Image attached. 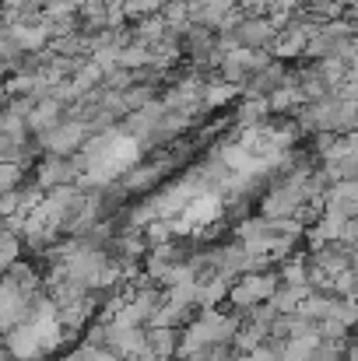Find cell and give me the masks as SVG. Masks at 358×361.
Returning a JSON list of instances; mask_svg holds the SVG:
<instances>
[{"mask_svg":"<svg viewBox=\"0 0 358 361\" xmlns=\"http://www.w3.org/2000/svg\"><path fill=\"white\" fill-rule=\"evenodd\" d=\"M278 291V274L274 270H260V274H242L229 284V302L232 309H256L263 305L270 295Z\"/></svg>","mask_w":358,"mask_h":361,"instance_id":"1","label":"cell"},{"mask_svg":"<svg viewBox=\"0 0 358 361\" xmlns=\"http://www.w3.org/2000/svg\"><path fill=\"white\" fill-rule=\"evenodd\" d=\"M88 133H92V126L85 120H60L53 130L42 133V144L53 158H71V154H78V147L85 144Z\"/></svg>","mask_w":358,"mask_h":361,"instance_id":"2","label":"cell"},{"mask_svg":"<svg viewBox=\"0 0 358 361\" xmlns=\"http://www.w3.org/2000/svg\"><path fill=\"white\" fill-rule=\"evenodd\" d=\"M229 35L236 39V46L253 49V53H270L274 42H278V28L267 18H242Z\"/></svg>","mask_w":358,"mask_h":361,"instance_id":"3","label":"cell"},{"mask_svg":"<svg viewBox=\"0 0 358 361\" xmlns=\"http://www.w3.org/2000/svg\"><path fill=\"white\" fill-rule=\"evenodd\" d=\"M299 204H302V193H299L295 186H288V183H278L274 190L263 193V200H260V218L270 221V225L288 221V218L295 214Z\"/></svg>","mask_w":358,"mask_h":361,"instance_id":"4","label":"cell"},{"mask_svg":"<svg viewBox=\"0 0 358 361\" xmlns=\"http://www.w3.org/2000/svg\"><path fill=\"white\" fill-rule=\"evenodd\" d=\"M0 344H4V355H7L11 361H39L42 358L39 337H35V330H32L28 323L11 326V330L0 337Z\"/></svg>","mask_w":358,"mask_h":361,"instance_id":"5","label":"cell"},{"mask_svg":"<svg viewBox=\"0 0 358 361\" xmlns=\"http://www.w3.org/2000/svg\"><path fill=\"white\" fill-rule=\"evenodd\" d=\"M4 32L18 53H42L49 46V28L42 21L39 25H4Z\"/></svg>","mask_w":358,"mask_h":361,"instance_id":"6","label":"cell"},{"mask_svg":"<svg viewBox=\"0 0 358 361\" xmlns=\"http://www.w3.org/2000/svg\"><path fill=\"white\" fill-rule=\"evenodd\" d=\"M323 207H334V211H341L345 218H355L358 211V183H330L327 190H323Z\"/></svg>","mask_w":358,"mask_h":361,"instance_id":"7","label":"cell"},{"mask_svg":"<svg viewBox=\"0 0 358 361\" xmlns=\"http://www.w3.org/2000/svg\"><path fill=\"white\" fill-rule=\"evenodd\" d=\"M64 113H67V106H60V102H53V99H39V102L28 109L25 126L35 130V133H46V130H53L56 123L64 120Z\"/></svg>","mask_w":358,"mask_h":361,"instance_id":"8","label":"cell"},{"mask_svg":"<svg viewBox=\"0 0 358 361\" xmlns=\"http://www.w3.org/2000/svg\"><path fill=\"white\" fill-rule=\"evenodd\" d=\"M229 284H232V281H225V277H218V274L201 277V281H197V291H193V305H197V309H218V302L229 295Z\"/></svg>","mask_w":358,"mask_h":361,"instance_id":"9","label":"cell"},{"mask_svg":"<svg viewBox=\"0 0 358 361\" xmlns=\"http://www.w3.org/2000/svg\"><path fill=\"white\" fill-rule=\"evenodd\" d=\"M306 295H309V288H285V284H278V291H274L263 305H267L274 316H292Z\"/></svg>","mask_w":358,"mask_h":361,"instance_id":"10","label":"cell"},{"mask_svg":"<svg viewBox=\"0 0 358 361\" xmlns=\"http://www.w3.org/2000/svg\"><path fill=\"white\" fill-rule=\"evenodd\" d=\"M176 344H179V330H169V326H158V330H148V351L162 361H172L176 355Z\"/></svg>","mask_w":358,"mask_h":361,"instance_id":"11","label":"cell"},{"mask_svg":"<svg viewBox=\"0 0 358 361\" xmlns=\"http://www.w3.org/2000/svg\"><path fill=\"white\" fill-rule=\"evenodd\" d=\"M249 161H253V154H249V147L242 140H229V144L218 147V165L229 169V172H242Z\"/></svg>","mask_w":358,"mask_h":361,"instance_id":"12","label":"cell"},{"mask_svg":"<svg viewBox=\"0 0 358 361\" xmlns=\"http://www.w3.org/2000/svg\"><path fill=\"white\" fill-rule=\"evenodd\" d=\"M263 102H267V113H292V109L302 106V95H299L295 85H281L270 95H263Z\"/></svg>","mask_w":358,"mask_h":361,"instance_id":"13","label":"cell"},{"mask_svg":"<svg viewBox=\"0 0 358 361\" xmlns=\"http://www.w3.org/2000/svg\"><path fill=\"white\" fill-rule=\"evenodd\" d=\"M236 95H239V88L225 85V81H211V85H204V92H201V109H222V106H229Z\"/></svg>","mask_w":358,"mask_h":361,"instance_id":"14","label":"cell"},{"mask_svg":"<svg viewBox=\"0 0 358 361\" xmlns=\"http://www.w3.org/2000/svg\"><path fill=\"white\" fill-rule=\"evenodd\" d=\"M71 85H74V92H78V95H88V92H95V88L102 85V71H99L92 60H81V63H78V71L71 74Z\"/></svg>","mask_w":358,"mask_h":361,"instance_id":"15","label":"cell"},{"mask_svg":"<svg viewBox=\"0 0 358 361\" xmlns=\"http://www.w3.org/2000/svg\"><path fill=\"white\" fill-rule=\"evenodd\" d=\"M236 235H239V242L267 239V235H274V225H270V221H263V218L256 214V218H246V221H239Z\"/></svg>","mask_w":358,"mask_h":361,"instance_id":"16","label":"cell"},{"mask_svg":"<svg viewBox=\"0 0 358 361\" xmlns=\"http://www.w3.org/2000/svg\"><path fill=\"white\" fill-rule=\"evenodd\" d=\"M119 99H123V109H126V113H133V109H141V106L155 102V88H151V85H130L126 92H119Z\"/></svg>","mask_w":358,"mask_h":361,"instance_id":"17","label":"cell"},{"mask_svg":"<svg viewBox=\"0 0 358 361\" xmlns=\"http://www.w3.org/2000/svg\"><path fill=\"white\" fill-rule=\"evenodd\" d=\"M21 176H25V165L18 161H0V193H14L21 186Z\"/></svg>","mask_w":358,"mask_h":361,"instance_id":"18","label":"cell"},{"mask_svg":"<svg viewBox=\"0 0 358 361\" xmlns=\"http://www.w3.org/2000/svg\"><path fill=\"white\" fill-rule=\"evenodd\" d=\"M263 116H267V102L263 99H246V106L239 113V123L242 126H263Z\"/></svg>","mask_w":358,"mask_h":361,"instance_id":"19","label":"cell"},{"mask_svg":"<svg viewBox=\"0 0 358 361\" xmlns=\"http://www.w3.org/2000/svg\"><path fill=\"white\" fill-rule=\"evenodd\" d=\"M137 361H162V358H155L151 351H144V355H141V358H137Z\"/></svg>","mask_w":358,"mask_h":361,"instance_id":"20","label":"cell"},{"mask_svg":"<svg viewBox=\"0 0 358 361\" xmlns=\"http://www.w3.org/2000/svg\"><path fill=\"white\" fill-rule=\"evenodd\" d=\"M239 4H246V0H236V7H239Z\"/></svg>","mask_w":358,"mask_h":361,"instance_id":"21","label":"cell"}]
</instances>
